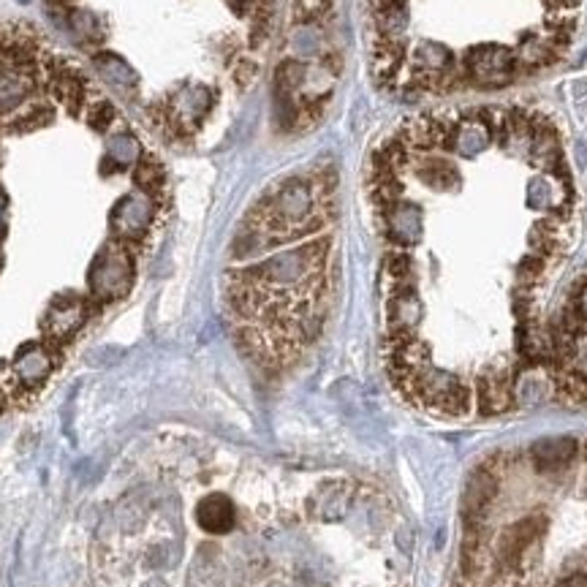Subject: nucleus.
<instances>
[{"instance_id": "nucleus-1", "label": "nucleus", "mask_w": 587, "mask_h": 587, "mask_svg": "<svg viewBox=\"0 0 587 587\" xmlns=\"http://www.w3.org/2000/svg\"><path fill=\"white\" fill-rule=\"evenodd\" d=\"M131 280H133V253L125 242L112 240L98 253V259L90 267V275H87V286H90L96 305L115 302V299L125 296L131 289Z\"/></svg>"}, {"instance_id": "nucleus-2", "label": "nucleus", "mask_w": 587, "mask_h": 587, "mask_svg": "<svg viewBox=\"0 0 587 587\" xmlns=\"http://www.w3.org/2000/svg\"><path fill=\"white\" fill-rule=\"evenodd\" d=\"M158 215V196H150L145 191H133V194L122 196L112 210V231L115 240L131 245L142 242L152 226V220Z\"/></svg>"}, {"instance_id": "nucleus-3", "label": "nucleus", "mask_w": 587, "mask_h": 587, "mask_svg": "<svg viewBox=\"0 0 587 587\" xmlns=\"http://www.w3.org/2000/svg\"><path fill=\"white\" fill-rule=\"evenodd\" d=\"M90 313V302L87 299H76V296H63L55 299L52 307L44 316V335L52 348L66 345L73 335L82 329L85 318Z\"/></svg>"}, {"instance_id": "nucleus-4", "label": "nucleus", "mask_w": 587, "mask_h": 587, "mask_svg": "<svg viewBox=\"0 0 587 587\" xmlns=\"http://www.w3.org/2000/svg\"><path fill=\"white\" fill-rule=\"evenodd\" d=\"M55 362H57V356H55V348L49 342H33V345H24L22 351L17 354L11 370L17 372L24 391H33L52 375Z\"/></svg>"}, {"instance_id": "nucleus-5", "label": "nucleus", "mask_w": 587, "mask_h": 587, "mask_svg": "<svg viewBox=\"0 0 587 587\" xmlns=\"http://www.w3.org/2000/svg\"><path fill=\"white\" fill-rule=\"evenodd\" d=\"M579 440L574 435H558V438H541L530 446V463L538 473H560L577 460Z\"/></svg>"}, {"instance_id": "nucleus-6", "label": "nucleus", "mask_w": 587, "mask_h": 587, "mask_svg": "<svg viewBox=\"0 0 587 587\" xmlns=\"http://www.w3.org/2000/svg\"><path fill=\"white\" fill-rule=\"evenodd\" d=\"M546 519L544 516H525V519H516L514 525H509L500 538H498V555L503 563H516L522 558V552L528 549V544H533L538 538V533L544 530Z\"/></svg>"}, {"instance_id": "nucleus-7", "label": "nucleus", "mask_w": 587, "mask_h": 587, "mask_svg": "<svg viewBox=\"0 0 587 587\" xmlns=\"http://www.w3.org/2000/svg\"><path fill=\"white\" fill-rule=\"evenodd\" d=\"M196 522L207 533H229L234 528V503L226 495H207L196 506Z\"/></svg>"}, {"instance_id": "nucleus-8", "label": "nucleus", "mask_w": 587, "mask_h": 587, "mask_svg": "<svg viewBox=\"0 0 587 587\" xmlns=\"http://www.w3.org/2000/svg\"><path fill=\"white\" fill-rule=\"evenodd\" d=\"M498 498V479L489 473L487 468H479L470 473L465 484V514L468 516H481Z\"/></svg>"}, {"instance_id": "nucleus-9", "label": "nucleus", "mask_w": 587, "mask_h": 587, "mask_svg": "<svg viewBox=\"0 0 587 587\" xmlns=\"http://www.w3.org/2000/svg\"><path fill=\"white\" fill-rule=\"evenodd\" d=\"M142 158V147H139V142H136V136H131V133H115L112 139H109V147H106V158H103V171H117V169H125V166H131V164H136Z\"/></svg>"}, {"instance_id": "nucleus-10", "label": "nucleus", "mask_w": 587, "mask_h": 587, "mask_svg": "<svg viewBox=\"0 0 587 587\" xmlns=\"http://www.w3.org/2000/svg\"><path fill=\"white\" fill-rule=\"evenodd\" d=\"M133 182L145 194L161 196L166 191V171H164V166L152 155H142L136 161V169H133Z\"/></svg>"}, {"instance_id": "nucleus-11", "label": "nucleus", "mask_w": 587, "mask_h": 587, "mask_svg": "<svg viewBox=\"0 0 587 587\" xmlns=\"http://www.w3.org/2000/svg\"><path fill=\"white\" fill-rule=\"evenodd\" d=\"M98 68H101V73H103V79L112 85V87H117L120 93H125V87H136V76L131 73V68L122 63L120 57H112V55H98L96 57Z\"/></svg>"}, {"instance_id": "nucleus-12", "label": "nucleus", "mask_w": 587, "mask_h": 587, "mask_svg": "<svg viewBox=\"0 0 587 587\" xmlns=\"http://www.w3.org/2000/svg\"><path fill=\"white\" fill-rule=\"evenodd\" d=\"M85 120H87V125H93L96 131H109L112 122L117 120V109L106 98H93V103L85 112Z\"/></svg>"}, {"instance_id": "nucleus-13", "label": "nucleus", "mask_w": 587, "mask_h": 587, "mask_svg": "<svg viewBox=\"0 0 587 587\" xmlns=\"http://www.w3.org/2000/svg\"><path fill=\"white\" fill-rule=\"evenodd\" d=\"M68 27H71L76 36L87 38V41H98V36H101V24H98L96 17L87 14V11H71Z\"/></svg>"}, {"instance_id": "nucleus-14", "label": "nucleus", "mask_w": 587, "mask_h": 587, "mask_svg": "<svg viewBox=\"0 0 587 587\" xmlns=\"http://www.w3.org/2000/svg\"><path fill=\"white\" fill-rule=\"evenodd\" d=\"M294 11L299 22H316L329 11V0H294Z\"/></svg>"}, {"instance_id": "nucleus-15", "label": "nucleus", "mask_w": 587, "mask_h": 587, "mask_svg": "<svg viewBox=\"0 0 587 587\" xmlns=\"http://www.w3.org/2000/svg\"><path fill=\"white\" fill-rule=\"evenodd\" d=\"M558 587H587V574H571V577H565V579H560L558 582Z\"/></svg>"}, {"instance_id": "nucleus-16", "label": "nucleus", "mask_w": 587, "mask_h": 587, "mask_svg": "<svg viewBox=\"0 0 587 587\" xmlns=\"http://www.w3.org/2000/svg\"><path fill=\"white\" fill-rule=\"evenodd\" d=\"M3 212H6V196L0 194V234H3Z\"/></svg>"}, {"instance_id": "nucleus-17", "label": "nucleus", "mask_w": 587, "mask_h": 587, "mask_svg": "<svg viewBox=\"0 0 587 587\" xmlns=\"http://www.w3.org/2000/svg\"><path fill=\"white\" fill-rule=\"evenodd\" d=\"M245 3H250V0H231V6H237V8H245Z\"/></svg>"}]
</instances>
